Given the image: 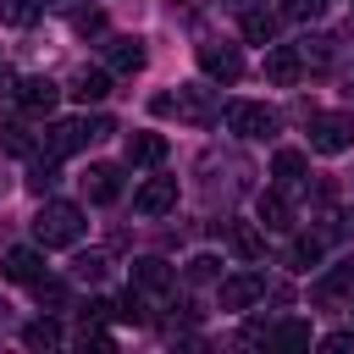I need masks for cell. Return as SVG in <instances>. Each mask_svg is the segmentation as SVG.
Returning a JSON list of instances; mask_svg holds the SVG:
<instances>
[{"instance_id":"obj_2","label":"cell","mask_w":354,"mask_h":354,"mask_svg":"<svg viewBox=\"0 0 354 354\" xmlns=\"http://www.w3.org/2000/svg\"><path fill=\"white\" fill-rule=\"evenodd\" d=\"M155 111H160V116H171V111H177V122H194V127H210V122L221 116L216 94H210V88H199V83H194V88H177V94H160V100H155Z\"/></svg>"},{"instance_id":"obj_27","label":"cell","mask_w":354,"mask_h":354,"mask_svg":"<svg viewBox=\"0 0 354 354\" xmlns=\"http://www.w3.org/2000/svg\"><path fill=\"white\" fill-rule=\"evenodd\" d=\"M271 337H277V348H304V343H310V326H304V321H282Z\"/></svg>"},{"instance_id":"obj_33","label":"cell","mask_w":354,"mask_h":354,"mask_svg":"<svg viewBox=\"0 0 354 354\" xmlns=\"http://www.w3.org/2000/svg\"><path fill=\"white\" fill-rule=\"evenodd\" d=\"M326 0H288V17H315Z\"/></svg>"},{"instance_id":"obj_23","label":"cell","mask_w":354,"mask_h":354,"mask_svg":"<svg viewBox=\"0 0 354 354\" xmlns=\"http://www.w3.org/2000/svg\"><path fill=\"white\" fill-rule=\"evenodd\" d=\"M39 11H44V0H0V22H11V28H28Z\"/></svg>"},{"instance_id":"obj_6","label":"cell","mask_w":354,"mask_h":354,"mask_svg":"<svg viewBox=\"0 0 354 354\" xmlns=\"http://www.w3.org/2000/svg\"><path fill=\"white\" fill-rule=\"evenodd\" d=\"M199 66H205V77H221V83L243 77V55L232 44H199Z\"/></svg>"},{"instance_id":"obj_32","label":"cell","mask_w":354,"mask_h":354,"mask_svg":"<svg viewBox=\"0 0 354 354\" xmlns=\"http://www.w3.org/2000/svg\"><path fill=\"white\" fill-rule=\"evenodd\" d=\"M321 348L326 354H348L354 348V332H332V337H321Z\"/></svg>"},{"instance_id":"obj_15","label":"cell","mask_w":354,"mask_h":354,"mask_svg":"<svg viewBox=\"0 0 354 354\" xmlns=\"http://www.w3.org/2000/svg\"><path fill=\"white\" fill-rule=\"evenodd\" d=\"M127 160H133V166L166 160V138H160V133H127Z\"/></svg>"},{"instance_id":"obj_24","label":"cell","mask_w":354,"mask_h":354,"mask_svg":"<svg viewBox=\"0 0 354 354\" xmlns=\"http://www.w3.org/2000/svg\"><path fill=\"white\" fill-rule=\"evenodd\" d=\"M304 166H310V155H304V149H277V160H271V171H277V177H288V183H293V177H304Z\"/></svg>"},{"instance_id":"obj_1","label":"cell","mask_w":354,"mask_h":354,"mask_svg":"<svg viewBox=\"0 0 354 354\" xmlns=\"http://www.w3.org/2000/svg\"><path fill=\"white\" fill-rule=\"evenodd\" d=\"M33 238H39V249H66V243H77V238H83V210L66 205V199H44L39 216H33Z\"/></svg>"},{"instance_id":"obj_11","label":"cell","mask_w":354,"mask_h":354,"mask_svg":"<svg viewBox=\"0 0 354 354\" xmlns=\"http://www.w3.org/2000/svg\"><path fill=\"white\" fill-rule=\"evenodd\" d=\"M105 61H111V72H122V77H133V72H144V61H149V50H144V39H111V50H105Z\"/></svg>"},{"instance_id":"obj_20","label":"cell","mask_w":354,"mask_h":354,"mask_svg":"<svg viewBox=\"0 0 354 354\" xmlns=\"http://www.w3.org/2000/svg\"><path fill=\"white\" fill-rule=\"evenodd\" d=\"M243 39L271 44V39H277V17H271V11H243Z\"/></svg>"},{"instance_id":"obj_5","label":"cell","mask_w":354,"mask_h":354,"mask_svg":"<svg viewBox=\"0 0 354 354\" xmlns=\"http://www.w3.org/2000/svg\"><path fill=\"white\" fill-rule=\"evenodd\" d=\"M266 77H271L277 88H293V83L304 77V55H299V44H271V50H266Z\"/></svg>"},{"instance_id":"obj_18","label":"cell","mask_w":354,"mask_h":354,"mask_svg":"<svg viewBox=\"0 0 354 354\" xmlns=\"http://www.w3.org/2000/svg\"><path fill=\"white\" fill-rule=\"evenodd\" d=\"M133 288H144V293H166V288H171L166 260H133Z\"/></svg>"},{"instance_id":"obj_3","label":"cell","mask_w":354,"mask_h":354,"mask_svg":"<svg viewBox=\"0 0 354 354\" xmlns=\"http://www.w3.org/2000/svg\"><path fill=\"white\" fill-rule=\"evenodd\" d=\"M354 144V116H343V111H321L315 122H310V149H321V155H343Z\"/></svg>"},{"instance_id":"obj_28","label":"cell","mask_w":354,"mask_h":354,"mask_svg":"<svg viewBox=\"0 0 354 354\" xmlns=\"http://www.w3.org/2000/svg\"><path fill=\"white\" fill-rule=\"evenodd\" d=\"M299 55H304V66H326L332 61V39H304Z\"/></svg>"},{"instance_id":"obj_30","label":"cell","mask_w":354,"mask_h":354,"mask_svg":"<svg viewBox=\"0 0 354 354\" xmlns=\"http://www.w3.org/2000/svg\"><path fill=\"white\" fill-rule=\"evenodd\" d=\"M33 288H39V304H50V310H61V304H66V282H55V277H39Z\"/></svg>"},{"instance_id":"obj_17","label":"cell","mask_w":354,"mask_h":354,"mask_svg":"<svg viewBox=\"0 0 354 354\" xmlns=\"http://www.w3.org/2000/svg\"><path fill=\"white\" fill-rule=\"evenodd\" d=\"M227 243H232L238 260H260V254H266V238H260V227H249V221L227 227Z\"/></svg>"},{"instance_id":"obj_8","label":"cell","mask_w":354,"mask_h":354,"mask_svg":"<svg viewBox=\"0 0 354 354\" xmlns=\"http://www.w3.org/2000/svg\"><path fill=\"white\" fill-rule=\"evenodd\" d=\"M133 205H138V216H166V210H177V177H149V183L133 194Z\"/></svg>"},{"instance_id":"obj_19","label":"cell","mask_w":354,"mask_h":354,"mask_svg":"<svg viewBox=\"0 0 354 354\" xmlns=\"http://www.w3.org/2000/svg\"><path fill=\"white\" fill-rule=\"evenodd\" d=\"M22 343H28V348H55V343H61V326H55L50 315H39V321L22 326Z\"/></svg>"},{"instance_id":"obj_29","label":"cell","mask_w":354,"mask_h":354,"mask_svg":"<svg viewBox=\"0 0 354 354\" xmlns=\"http://www.w3.org/2000/svg\"><path fill=\"white\" fill-rule=\"evenodd\" d=\"M216 271H221L216 254H194V260H188V282H216Z\"/></svg>"},{"instance_id":"obj_14","label":"cell","mask_w":354,"mask_h":354,"mask_svg":"<svg viewBox=\"0 0 354 354\" xmlns=\"http://www.w3.org/2000/svg\"><path fill=\"white\" fill-rule=\"evenodd\" d=\"M0 271H6V282H39L44 277V254L39 249H11Z\"/></svg>"},{"instance_id":"obj_35","label":"cell","mask_w":354,"mask_h":354,"mask_svg":"<svg viewBox=\"0 0 354 354\" xmlns=\"http://www.w3.org/2000/svg\"><path fill=\"white\" fill-rule=\"evenodd\" d=\"M238 6H249V0H238Z\"/></svg>"},{"instance_id":"obj_21","label":"cell","mask_w":354,"mask_h":354,"mask_svg":"<svg viewBox=\"0 0 354 354\" xmlns=\"http://www.w3.org/2000/svg\"><path fill=\"white\" fill-rule=\"evenodd\" d=\"M105 271H111L105 249H88V254H77V260H72V277H77V282H100Z\"/></svg>"},{"instance_id":"obj_31","label":"cell","mask_w":354,"mask_h":354,"mask_svg":"<svg viewBox=\"0 0 354 354\" xmlns=\"http://www.w3.org/2000/svg\"><path fill=\"white\" fill-rule=\"evenodd\" d=\"M28 188H33V194H50V188H55V160H50V155H44V160L33 166V177H28Z\"/></svg>"},{"instance_id":"obj_9","label":"cell","mask_w":354,"mask_h":354,"mask_svg":"<svg viewBox=\"0 0 354 354\" xmlns=\"http://www.w3.org/2000/svg\"><path fill=\"white\" fill-rule=\"evenodd\" d=\"M17 100H22L28 116H50V111L61 105V83H50V77H28V83H17Z\"/></svg>"},{"instance_id":"obj_13","label":"cell","mask_w":354,"mask_h":354,"mask_svg":"<svg viewBox=\"0 0 354 354\" xmlns=\"http://www.w3.org/2000/svg\"><path fill=\"white\" fill-rule=\"evenodd\" d=\"M83 194H88L94 205H111V199L122 194V171H116V166H88V177H83Z\"/></svg>"},{"instance_id":"obj_34","label":"cell","mask_w":354,"mask_h":354,"mask_svg":"<svg viewBox=\"0 0 354 354\" xmlns=\"http://www.w3.org/2000/svg\"><path fill=\"white\" fill-rule=\"evenodd\" d=\"M100 28H105L100 11H83V17H77V33H100Z\"/></svg>"},{"instance_id":"obj_26","label":"cell","mask_w":354,"mask_h":354,"mask_svg":"<svg viewBox=\"0 0 354 354\" xmlns=\"http://www.w3.org/2000/svg\"><path fill=\"white\" fill-rule=\"evenodd\" d=\"M348 288H354V266H343V271L321 277V282H315V299H337V293H348Z\"/></svg>"},{"instance_id":"obj_12","label":"cell","mask_w":354,"mask_h":354,"mask_svg":"<svg viewBox=\"0 0 354 354\" xmlns=\"http://www.w3.org/2000/svg\"><path fill=\"white\" fill-rule=\"evenodd\" d=\"M72 100H83V105H100L105 94H111V72L105 66H83L77 77H72V88H66Z\"/></svg>"},{"instance_id":"obj_10","label":"cell","mask_w":354,"mask_h":354,"mask_svg":"<svg viewBox=\"0 0 354 354\" xmlns=\"http://www.w3.org/2000/svg\"><path fill=\"white\" fill-rule=\"evenodd\" d=\"M260 293H266V282H260L254 271H243V277H221V310H249Z\"/></svg>"},{"instance_id":"obj_25","label":"cell","mask_w":354,"mask_h":354,"mask_svg":"<svg viewBox=\"0 0 354 354\" xmlns=\"http://www.w3.org/2000/svg\"><path fill=\"white\" fill-rule=\"evenodd\" d=\"M326 254V232H304L299 243H293V266H315Z\"/></svg>"},{"instance_id":"obj_4","label":"cell","mask_w":354,"mask_h":354,"mask_svg":"<svg viewBox=\"0 0 354 354\" xmlns=\"http://www.w3.org/2000/svg\"><path fill=\"white\" fill-rule=\"evenodd\" d=\"M227 127H232L238 138H271V133H277V111H266V105H254V100H232V105H227Z\"/></svg>"},{"instance_id":"obj_16","label":"cell","mask_w":354,"mask_h":354,"mask_svg":"<svg viewBox=\"0 0 354 354\" xmlns=\"http://www.w3.org/2000/svg\"><path fill=\"white\" fill-rule=\"evenodd\" d=\"M254 216H260V227H266V232H288V227H293V210H288V199H282V194H260Z\"/></svg>"},{"instance_id":"obj_7","label":"cell","mask_w":354,"mask_h":354,"mask_svg":"<svg viewBox=\"0 0 354 354\" xmlns=\"http://www.w3.org/2000/svg\"><path fill=\"white\" fill-rule=\"evenodd\" d=\"M88 138H94V133H88V122H55V127L44 133V144H39V149H44L50 160H66V155H72V149H83Z\"/></svg>"},{"instance_id":"obj_22","label":"cell","mask_w":354,"mask_h":354,"mask_svg":"<svg viewBox=\"0 0 354 354\" xmlns=\"http://www.w3.org/2000/svg\"><path fill=\"white\" fill-rule=\"evenodd\" d=\"M0 149H11V155H33L39 144H33V133H28L22 122H0Z\"/></svg>"}]
</instances>
